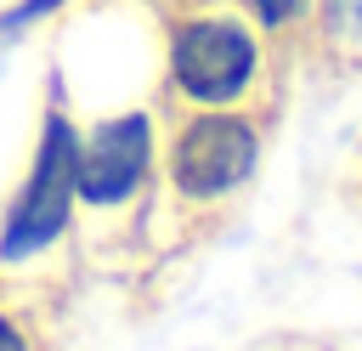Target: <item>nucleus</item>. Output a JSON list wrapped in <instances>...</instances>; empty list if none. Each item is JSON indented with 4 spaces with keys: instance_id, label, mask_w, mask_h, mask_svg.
Wrapping results in <instances>:
<instances>
[{
    "instance_id": "nucleus-1",
    "label": "nucleus",
    "mask_w": 362,
    "mask_h": 351,
    "mask_svg": "<svg viewBox=\"0 0 362 351\" xmlns=\"http://www.w3.org/2000/svg\"><path fill=\"white\" fill-rule=\"evenodd\" d=\"M74 125L62 108L45 113L40 125V147H34V164H28V181L23 192L11 198L6 209V226H0V260L17 266L40 249H51L68 226V209H74Z\"/></svg>"
},
{
    "instance_id": "nucleus-2",
    "label": "nucleus",
    "mask_w": 362,
    "mask_h": 351,
    "mask_svg": "<svg viewBox=\"0 0 362 351\" xmlns=\"http://www.w3.org/2000/svg\"><path fill=\"white\" fill-rule=\"evenodd\" d=\"M255 159H260V136L243 113H226V108H209L198 119H187L170 142V187L192 204H209V198H226L232 187H243L255 176Z\"/></svg>"
},
{
    "instance_id": "nucleus-3",
    "label": "nucleus",
    "mask_w": 362,
    "mask_h": 351,
    "mask_svg": "<svg viewBox=\"0 0 362 351\" xmlns=\"http://www.w3.org/2000/svg\"><path fill=\"white\" fill-rule=\"evenodd\" d=\"M255 68H260L255 34L238 17H192L170 40V85L187 102L226 108V102H238L249 91Z\"/></svg>"
},
{
    "instance_id": "nucleus-4",
    "label": "nucleus",
    "mask_w": 362,
    "mask_h": 351,
    "mask_svg": "<svg viewBox=\"0 0 362 351\" xmlns=\"http://www.w3.org/2000/svg\"><path fill=\"white\" fill-rule=\"evenodd\" d=\"M153 164V130L147 113H119L90 125V136H74V198L107 209L124 204Z\"/></svg>"
},
{
    "instance_id": "nucleus-5",
    "label": "nucleus",
    "mask_w": 362,
    "mask_h": 351,
    "mask_svg": "<svg viewBox=\"0 0 362 351\" xmlns=\"http://www.w3.org/2000/svg\"><path fill=\"white\" fill-rule=\"evenodd\" d=\"M322 23L334 40H362V0H322Z\"/></svg>"
},
{
    "instance_id": "nucleus-6",
    "label": "nucleus",
    "mask_w": 362,
    "mask_h": 351,
    "mask_svg": "<svg viewBox=\"0 0 362 351\" xmlns=\"http://www.w3.org/2000/svg\"><path fill=\"white\" fill-rule=\"evenodd\" d=\"M62 0H17L11 11H0V40H11V34H23L28 23H40V17H51Z\"/></svg>"
},
{
    "instance_id": "nucleus-7",
    "label": "nucleus",
    "mask_w": 362,
    "mask_h": 351,
    "mask_svg": "<svg viewBox=\"0 0 362 351\" xmlns=\"http://www.w3.org/2000/svg\"><path fill=\"white\" fill-rule=\"evenodd\" d=\"M249 6H255V17H260L266 28H283V23H294L311 0H249Z\"/></svg>"
},
{
    "instance_id": "nucleus-8",
    "label": "nucleus",
    "mask_w": 362,
    "mask_h": 351,
    "mask_svg": "<svg viewBox=\"0 0 362 351\" xmlns=\"http://www.w3.org/2000/svg\"><path fill=\"white\" fill-rule=\"evenodd\" d=\"M0 351H34L28 334H23V323H17L11 311H0Z\"/></svg>"
}]
</instances>
